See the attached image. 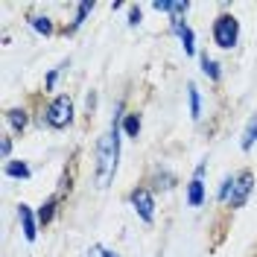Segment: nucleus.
<instances>
[{"instance_id": "11", "label": "nucleus", "mask_w": 257, "mask_h": 257, "mask_svg": "<svg viewBox=\"0 0 257 257\" xmlns=\"http://www.w3.org/2000/svg\"><path fill=\"white\" fill-rule=\"evenodd\" d=\"M6 176H9V178H21V181H24V178H30L32 176L30 164H24V161H9V164H6Z\"/></svg>"}, {"instance_id": "7", "label": "nucleus", "mask_w": 257, "mask_h": 257, "mask_svg": "<svg viewBox=\"0 0 257 257\" xmlns=\"http://www.w3.org/2000/svg\"><path fill=\"white\" fill-rule=\"evenodd\" d=\"M18 216H21V225H24V237L30 242H35V237H38V216L32 213L30 205H21L18 208Z\"/></svg>"}, {"instance_id": "21", "label": "nucleus", "mask_w": 257, "mask_h": 257, "mask_svg": "<svg viewBox=\"0 0 257 257\" xmlns=\"http://www.w3.org/2000/svg\"><path fill=\"white\" fill-rule=\"evenodd\" d=\"M138 24H141V9L132 6V9H128V27H138Z\"/></svg>"}, {"instance_id": "4", "label": "nucleus", "mask_w": 257, "mask_h": 257, "mask_svg": "<svg viewBox=\"0 0 257 257\" xmlns=\"http://www.w3.org/2000/svg\"><path fill=\"white\" fill-rule=\"evenodd\" d=\"M128 202H132L135 213L144 222H152L155 219V199H152V190L149 187H135V190L128 193Z\"/></svg>"}, {"instance_id": "15", "label": "nucleus", "mask_w": 257, "mask_h": 257, "mask_svg": "<svg viewBox=\"0 0 257 257\" xmlns=\"http://www.w3.org/2000/svg\"><path fill=\"white\" fill-rule=\"evenodd\" d=\"M202 73H205L210 82H219V76H222V73H219V64L213 62V59H208V53L202 56Z\"/></svg>"}, {"instance_id": "5", "label": "nucleus", "mask_w": 257, "mask_h": 257, "mask_svg": "<svg viewBox=\"0 0 257 257\" xmlns=\"http://www.w3.org/2000/svg\"><path fill=\"white\" fill-rule=\"evenodd\" d=\"M251 190H254V173L251 170H242L240 176H237V181H234V190H231V208H242L245 202H248V196H251Z\"/></svg>"}, {"instance_id": "9", "label": "nucleus", "mask_w": 257, "mask_h": 257, "mask_svg": "<svg viewBox=\"0 0 257 257\" xmlns=\"http://www.w3.org/2000/svg\"><path fill=\"white\" fill-rule=\"evenodd\" d=\"M257 144V114L245 123V132H242V141H240V146H242V152H248L251 146Z\"/></svg>"}, {"instance_id": "8", "label": "nucleus", "mask_w": 257, "mask_h": 257, "mask_svg": "<svg viewBox=\"0 0 257 257\" xmlns=\"http://www.w3.org/2000/svg\"><path fill=\"white\" fill-rule=\"evenodd\" d=\"M170 27H173V32L178 35V41H181L184 53H187V56H196V44H193L196 38H193V30H190V27H187L184 21H178V24H170Z\"/></svg>"}, {"instance_id": "23", "label": "nucleus", "mask_w": 257, "mask_h": 257, "mask_svg": "<svg viewBox=\"0 0 257 257\" xmlns=\"http://www.w3.org/2000/svg\"><path fill=\"white\" fill-rule=\"evenodd\" d=\"M56 79H59V70H50V73H47V91H53Z\"/></svg>"}, {"instance_id": "10", "label": "nucleus", "mask_w": 257, "mask_h": 257, "mask_svg": "<svg viewBox=\"0 0 257 257\" xmlns=\"http://www.w3.org/2000/svg\"><path fill=\"white\" fill-rule=\"evenodd\" d=\"M6 120H9V126L15 128V132H24L27 123H30V117H27L24 108H9V111H6Z\"/></svg>"}, {"instance_id": "14", "label": "nucleus", "mask_w": 257, "mask_h": 257, "mask_svg": "<svg viewBox=\"0 0 257 257\" xmlns=\"http://www.w3.org/2000/svg\"><path fill=\"white\" fill-rule=\"evenodd\" d=\"M123 132L128 138H138L141 135V114H126L123 117Z\"/></svg>"}, {"instance_id": "22", "label": "nucleus", "mask_w": 257, "mask_h": 257, "mask_svg": "<svg viewBox=\"0 0 257 257\" xmlns=\"http://www.w3.org/2000/svg\"><path fill=\"white\" fill-rule=\"evenodd\" d=\"M9 152H12V141H9V138H3V141H0V155H3V158H9Z\"/></svg>"}, {"instance_id": "2", "label": "nucleus", "mask_w": 257, "mask_h": 257, "mask_svg": "<svg viewBox=\"0 0 257 257\" xmlns=\"http://www.w3.org/2000/svg\"><path fill=\"white\" fill-rule=\"evenodd\" d=\"M213 44L222 50H231L237 47V41H240V21L234 15H228V12H222V15L213 21Z\"/></svg>"}, {"instance_id": "3", "label": "nucleus", "mask_w": 257, "mask_h": 257, "mask_svg": "<svg viewBox=\"0 0 257 257\" xmlns=\"http://www.w3.org/2000/svg\"><path fill=\"white\" fill-rule=\"evenodd\" d=\"M44 120H47L50 128H64L73 123V99L67 94H59L50 99L47 111H44Z\"/></svg>"}, {"instance_id": "1", "label": "nucleus", "mask_w": 257, "mask_h": 257, "mask_svg": "<svg viewBox=\"0 0 257 257\" xmlns=\"http://www.w3.org/2000/svg\"><path fill=\"white\" fill-rule=\"evenodd\" d=\"M117 161H120V114L111 120L108 132H105V135H99V141H96L94 178H96V187H99V190H105V187L114 181Z\"/></svg>"}, {"instance_id": "20", "label": "nucleus", "mask_w": 257, "mask_h": 257, "mask_svg": "<svg viewBox=\"0 0 257 257\" xmlns=\"http://www.w3.org/2000/svg\"><path fill=\"white\" fill-rule=\"evenodd\" d=\"M152 9H155V12H167V15H170L173 3H170V0H155V3H152Z\"/></svg>"}, {"instance_id": "18", "label": "nucleus", "mask_w": 257, "mask_h": 257, "mask_svg": "<svg viewBox=\"0 0 257 257\" xmlns=\"http://www.w3.org/2000/svg\"><path fill=\"white\" fill-rule=\"evenodd\" d=\"M91 9H94V3H79V9H76V21H73V30H79L82 24H85V18H88Z\"/></svg>"}, {"instance_id": "16", "label": "nucleus", "mask_w": 257, "mask_h": 257, "mask_svg": "<svg viewBox=\"0 0 257 257\" xmlns=\"http://www.w3.org/2000/svg\"><path fill=\"white\" fill-rule=\"evenodd\" d=\"M234 181H237V176H225V178H222V184H219V193H216V199H219V202H228V199H231Z\"/></svg>"}, {"instance_id": "19", "label": "nucleus", "mask_w": 257, "mask_h": 257, "mask_svg": "<svg viewBox=\"0 0 257 257\" xmlns=\"http://www.w3.org/2000/svg\"><path fill=\"white\" fill-rule=\"evenodd\" d=\"M88 257H120V254H114V251H108L105 245H91V251H88Z\"/></svg>"}, {"instance_id": "13", "label": "nucleus", "mask_w": 257, "mask_h": 257, "mask_svg": "<svg viewBox=\"0 0 257 257\" xmlns=\"http://www.w3.org/2000/svg\"><path fill=\"white\" fill-rule=\"evenodd\" d=\"M53 213H56V196H50L47 202L38 208V225H50L53 222Z\"/></svg>"}, {"instance_id": "12", "label": "nucleus", "mask_w": 257, "mask_h": 257, "mask_svg": "<svg viewBox=\"0 0 257 257\" xmlns=\"http://www.w3.org/2000/svg\"><path fill=\"white\" fill-rule=\"evenodd\" d=\"M187 96H190V117L193 120H199L202 117V96H199V88L196 85H187Z\"/></svg>"}, {"instance_id": "6", "label": "nucleus", "mask_w": 257, "mask_h": 257, "mask_svg": "<svg viewBox=\"0 0 257 257\" xmlns=\"http://www.w3.org/2000/svg\"><path fill=\"white\" fill-rule=\"evenodd\" d=\"M205 170H208V161H202L193 170V178H190V184H187V205L190 208H199L205 202Z\"/></svg>"}, {"instance_id": "17", "label": "nucleus", "mask_w": 257, "mask_h": 257, "mask_svg": "<svg viewBox=\"0 0 257 257\" xmlns=\"http://www.w3.org/2000/svg\"><path fill=\"white\" fill-rule=\"evenodd\" d=\"M32 30L35 32H41V35H50V32H53V21H50V18H32Z\"/></svg>"}]
</instances>
